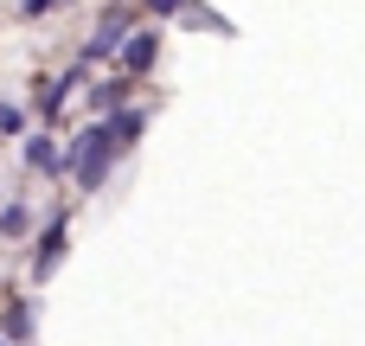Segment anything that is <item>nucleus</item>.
<instances>
[{
	"instance_id": "f257e3e1",
	"label": "nucleus",
	"mask_w": 365,
	"mask_h": 346,
	"mask_svg": "<svg viewBox=\"0 0 365 346\" xmlns=\"http://www.w3.org/2000/svg\"><path fill=\"white\" fill-rule=\"evenodd\" d=\"M115 154H122V148L109 141V122H96L90 135H77V141L58 154V173H71L83 193H96V186L109 180V161H115Z\"/></svg>"
},
{
	"instance_id": "f03ea898",
	"label": "nucleus",
	"mask_w": 365,
	"mask_h": 346,
	"mask_svg": "<svg viewBox=\"0 0 365 346\" xmlns=\"http://www.w3.org/2000/svg\"><path fill=\"white\" fill-rule=\"evenodd\" d=\"M154 58H160V39H154V32H135V39H122V77H141V71H154Z\"/></svg>"
},
{
	"instance_id": "7ed1b4c3",
	"label": "nucleus",
	"mask_w": 365,
	"mask_h": 346,
	"mask_svg": "<svg viewBox=\"0 0 365 346\" xmlns=\"http://www.w3.org/2000/svg\"><path fill=\"white\" fill-rule=\"evenodd\" d=\"M64 238H71V231H64V218H51V225H45V238H38V257H32V276H38V283L58 270V257H64Z\"/></svg>"
},
{
	"instance_id": "20e7f679",
	"label": "nucleus",
	"mask_w": 365,
	"mask_h": 346,
	"mask_svg": "<svg viewBox=\"0 0 365 346\" xmlns=\"http://www.w3.org/2000/svg\"><path fill=\"white\" fill-rule=\"evenodd\" d=\"M122 39H128V13H115V6H109V13H103V26H96V39H90L83 51H90V58H109Z\"/></svg>"
},
{
	"instance_id": "39448f33",
	"label": "nucleus",
	"mask_w": 365,
	"mask_h": 346,
	"mask_svg": "<svg viewBox=\"0 0 365 346\" xmlns=\"http://www.w3.org/2000/svg\"><path fill=\"white\" fill-rule=\"evenodd\" d=\"M141 128H148V116H141V109H122V116H109V141H115V148H128Z\"/></svg>"
},
{
	"instance_id": "423d86ee",
	"label": "nucleus",
	"mask_w": 365,
	"mask_h": 346,
	"mask_svg": "<svg viewBox=\"0 0 365 346\" xmlns=\"http://www.w3.org/2000/svg\"><path fill=\"white\" fill-rule=\"evenodd\" d=\"M0 327H6L13 340H32V308H26V302H6V315H0Z\"/></svg>"
},
{
	"instance_id": "0eeeda50",
	"label": "nucleus",
	"mask_w": 365,
	"mask_h": 346,
	"mask_svg": "<svg viewBox=\"0 0 365 346\" xmlns=\"http://www.w3.org/2000/svg\"><path fill=\"white\" fill-rule=\"evenodd\" d=\"M26 167H38V173H58V148H51V141H26Z\"/></svg>"
},
{
	"instance_id": "6e6552de",
	"label": "nucleus",
	"mask_w": 365,
	"mask_h": 346,
	"mask_svg": "<svg viewBox=\"0 0 365 346\" xmlns=\"http://www.w3.org/2000/svg\"><path fill=\"white\" fill-rule=\"evenodd\" d=\"M26 225H32V212H26V205H0V231H6V238H19Z\"/></svg>"
},
{
	"instance_id": "1a4fd4ad",
	"label": "nucleus",
	"mask_w": 365,
	"mask_h": 346,
	"mask_svg": "<svg viewBox=\"0 0 365 346\" xmlns=\"http://www.w3.org/2000/svg\"><path fill=\"white\" fill-rule=\"evenodd\" d=\"M64 90H71V77H64V83H45V96H38V109H45V116H58V109H64Z\"/></svg>"
},
{
	"instance_id": "9d476101",
	"label": "nucleus",
	"mask_w": 365,
	"mask_h": 346,
	"mask_svg": "<svg viewBox=\"0 0 365 346\" xmlns=\"http://www.w3.org/2000/svg\"><path fill=\"white\" fill-rule=\"evenodd\" d=\"M90 103H96V109H115V103H122V83H103V90H96Z\"/></svg>"
},
{
	"instance_id": "9b49d317",
	"label": "nucleus",
	"mask_w": 365,
	"mask_h": 346,
	"mask_svg": "<svg viewBox=\"0 0 365 346\" xmlns=\"http://www.w3.org/2000/svg\"><path fill=\"white\" fill-rule=\"evenodd\" d=\"M19 122H26V116H19L13 103H0V128H6V135H19Z\"/></svg>"
},
{
	"instance_id": "f8f14e48",
	"label": "nucleus",
	"mask_w": 365,
	"mask_h": 346,
	"mask_svg": "<svg viewBox=\"0 0 365 346\" xmlns=\"http://www.w3.org/2000/svg\"><path fill=\"white\" fill-rule=\"evenodd\" d=\"M51 6H58V0H19V13H26V19H38V13H51Z\"/></svg>"
},
{
	"instance_id": "ddd939ff",
	"label": "nucleus",
	"mask_w": 365,
	"mask_h": 346,
	"mask_svg": "<svg viewBox=\"0 0 365 346\" xmlns=\"http://www.w3.org/2000/svg\"><path fill=\"white\" fill-rule=\"evenodd\" d=\"M148 6H154V13H180L186 0H148Z\"/></svg>"
}]
</instances>
